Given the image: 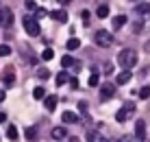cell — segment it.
I'll return each instance as SVG.
<instances>
[{
	"label": "cell",
	"mask_w": 150,
	"mask_h": 142,
	"mask_svg": "<svg viewBox=\"0 0 150 142\" xmlns=\"http://www.w3.org/2000/svg\"><path fill=\"white\" fill-rule=\"evenodd\" d=\"M117 64H120L124 70H131L133 66L137 64V52L133 50V48H124L117 52Z\"/></svg>",
	"instance_id": "obj_1"
},
{
	"label": "cell",
	"mask_w": 150,
	"mask_h": 142,
	"mask_svg": "<svg viewBox=\"0 0 150 142\" xmlns=\"http://www.w3.org/2000/svg\"><path fill=\"white\" fill-rule=\"evenodd\" d=\"M94 42L98 46H102V48H109V46L113 44V35L109 33V31H105V29L96 31V33H94Z\"/></svg>",
	"instance_id": "obj_2"
},
{
	"label": "cell",
	"mask_w": 150,
	"mask_h": 142,
	"mask_svg": "<svg viewBox=\"0 0 150 142\" xmlns=\"http://www.w3.org/2000/svg\"><path fill=\"white\" fill-rule=\"evenodd\" d=\"M22 24H24V31H26L28 35H39L41 33V29H39V22H37V18H30V15H26V18L22 20Z\"/></svg>",
	"instance_id": "obj_3"
},
{
	"label": "cell",
	"mask_w": 150,
	"mask_h": 142,
	"mask_svg": "<svg viewBox=\"0 0 150 142\" xmlns=\"http://www.w3.org/2000/svg\"><path fill=\"white\" fill-rule=\"evenodd\" d=\"M135 114V105H131V103H126V105H122L120 109H117V114H115V120L117 123H126L128 118Z\"/></svg>",
	"instance_id": "obj_4"
},
{
	"label": "cell",
	"mask_w": 150,
	"mask_h": 142,
	"mask_svg": "<svg viewBox=\"0 0 150 142\" xmlns=\"http://www.w3.org/2000/svg\"><path fill=\"white\" fill-rule=\"evenodd\" d=\"M11 24H13V11L9 7H2V9H0V26L11 29Z\"/></svg>",
	"instance_id": "obj_5"
},
{
	"label": "cell",
	"mask_w": 150,
	"mask_h": 142,
	"mask_svg": "<svg viewBox=\"0 0 150 142\" xmlns=\"http://www.w3.org/2000/svg\"><path fill=\"white\" fill-rule=\"evenodd\" d=\"M2 83H4L7 87H11L13 83H15V68H11V66L4 68V72H2Z\"/></svg>",
	"instance_id": "obj_6"
},
{
	"label": "cell",
	"mask_w": 150,
	"mask_h": 142,
	"mask_svg": "<svg viewBox=\"0 0 150 142\" xmlns=\"http://www.w3.org/2000/svg\"><path fill=\"white\" fill-rule=\"evenodd\" d=\"M113 94H115V87H113L111 83H102V87H100V101H109V98H113Z\"/></svg>",
	"instance_id": "obj_7"
},
{
	"label": "cell",
	"mask_w": 150,
	"mask_h": 142,
	"mask_svg": "<svg viewBox=\"0 0 150 142\" xmlns=\"http://www.w3.org/2000/svg\"><path fill=\"white\" fill-rule=\"evenodd\" d=\"M135 138L146 140V123H144V120H137L135 123Z\"/></svg>",
	"instance_id": "obj_8"
},
{
	"label": "cell",
	"mask_w": 150,
	"mask_h": 142,
	"mask_svg": "<svg viewBox=\"0 0 150 142\" xmlns=\"http://www.w3.org/2000/svg\"><path fill=\"white\" fill-rule=\"evenodd\" d=\"M50 18H54L57 22H68V11H65V9H57V11H50Z\"/></svg>",
	"instance_id": "obj_9"
},
{
	"label": "cell",
	"mask_w": 150,
	"mask_h": 142,
	"mask_svg": "<svg viewBox=\"0 0 150 142\" xmlns=\"http://www.w3.org/2000/svg\"><path fill=\"white\" fill-rule=\"evenodd\" d=\"M57 101H59V98H57L54 94H50V96H46V98H44V107L48 109V112H54V107H57Z\"/></svg>",
	"instance_id": "obj_10"
},
{
	"label": "cell",
	"mask_w": 150,
	"mask_h": 142,
	"mask_svg": "<svg viewBox=\"0 0 150 142\" xmlns=\"http://www.w3.org/2000/svg\"><path fill=\"white\" fill-rule=\"evenodd\" d=\"M131 70H122L120 72V75H117L115 77V83H117V85H124V83H128V81H131Z\"/></svg>",
	"instance_id": "obj_11"
},
{
	"label": "cell",
	"mask_w": 150,
	"mask_h": 142,
	"mask_svg": "<svg viewBox=\"0 0 150 142\" xmlns=\"http://www.w3.org/2000/svg\"><path fill=\"white\" fill-rule=\"evenodd\" d=\"M111 24H113V31H120L122 26L126 24V15H122V13H120V15H115V18H113V22H111Z\"/></svg>",
	"instance_id": "obj_12"
},
{
	"label": "cell",
	"mask_w": 150,
	"mask_h": 142,
	"mask_svg": "<svg viewBox=\"0 0 150 142\" xmlns=\"http://www.w3.org/2000/svg\"><path fill=\"white\" fill-rule=\"evenodd\" d=\"M63 123H68V125H74V123H79V114H74V112H63Z\"/></svg>",
	"instance_id": "obj_13"
},
{
	"label": "cell",
	"mask_w": 150,
	"mask_h": 142,
	"mask_svg": "<svg viewBox=\"0 0 150 142\" xmlns=\"http://www.w3.org/2000/svg\"><path fill=\"white\" fill-rule=\"evenodd\" d=\"M65 138H68V131L63 127H54L52 129V140H65Z\"/></svg>",
	"instance_id": "obj_14"
},
{
	"label": "cell",
	"mask_w": 150,
	"mask_h": 142,
	"mask_svg": "<svg viewBox=\"0 0 150 142\" xmlns=\"http://www.w3.org/2000/svg\"><path fill=\"white\" fill-rule=\"evenodd\" d=\"M87 142H109V140L102 138V133H98V131H89L87 133Z\"/></svg>",
	"instance_id": "obj_15"
},
{
	"label": "cell",
	"mask_w": 150,
	"mask_h": 142,
	"mask_svg": "<svg viewBox=\"0 0 150 142\" xmlns=\"http://www.w3.org/2000/svg\"><path fill=\"white\" fill-rule=\"evenodd\" d=\"M7 138L9 140H18L20 138V131H18L15 125H9V127H7Z\"/></svg>",
	"instance_id": "obj_16"
},
{
	"label": "cell",
	"mask_w": 150,
	"mask_h": 142,
	"mask_svg": "<svg viewBox=\"0 0 150 142\" xmlns=\"http://www.w3.org/2000/svg\"><path fill=\"white\" fill-rule=\"evenodd\" d=\"M65 48H68V50H76V48H81V39H79V37H70V39H68V44H65Z\"/></svg>",
	"instance_id": "obj_17"
},
{
	"label": "cell",
	"mask_w": 150,
	"mask_h": 142,
	"mask_svg": "<svg viewBox=\"0 0 150 142\" xmlns=\"http://www.w3.org/2000/svg\"><path fill=\"white\" fill-rule=\"evenodd\" d=\"M137 15H148L150 13V2H142V4H137Z\"/></svg>",
	"instance_id": "obj_18"
},
{
	"label": "cell",
	"mask_w": 150,
	"mask_h": 142,
	"mask_svg": "<svg viewBox=\"0 0 150 142\" xmlns=\"http://www.w3.org/2000/svg\"><path fill=\"white\" fill-rule=\"evenodd\" d=\"M41 59H44V61H52L54 59V50L52 48H44V50H41Z\"/></svg>",
	"instance_id": "obj_19"
},
{
	"label": "cell",
	"mask_w": 150,
	"mask_h": 142,
	"mask_svg": "<svg viewBox=\"0 0 150 142\" xmlns=\"http://www.w3.org/2000/svg\"><path fill=\"white\" fill-rule=\"evenodd\" d=\"M24 136H26V140L33 142L35 138H37V129H35V127H26V129H24Z\"/></svg>",
	"instance_id": "obj_20"
},
{
	"label": "cell",
	"mask_w": 150,
	"mask_h": 142,
	"mask_svg": "<svg viewBox=\"0 0 150 142\" xmlns=\"http://www.w3.org/2000/svg\"><path fill=\"white\" fill-rule=\"evenodd\" d=\"M96 15L98 18H109V7H107V4H100V7L96 9Z\"/></svg>",
	"instance_id": "obj_21"
},
{
	"label": "cell",
	"mask_w": 150,
	"mask_h": 142,
	"mask_svg": "<svg viewBox=\"0 0 150 142\" xmlns=\"http://www.w3.org/2000/svg\"><path fill=\"white\" fill-rule=\"evenodd\" d=\"M70 81V77H68V72H59V75H57V85H65V83Z\"/></svg>",
	"instance_id": "obj_22"
},
{
	"label": "cell",
	"mask_w": 150,
	"mask_h": 142,
	"mask_svg": "<svg viewBox=\"0 0 150 142\" xmlns=\"http://www.w3.org/2000/svg\"><path fill=\"white\" fill-rule=\"evenodd\" d=\"M87 83H89V87H96L98 83H100V75H98V72L94 70V72H91V77H89V81H87Z\"/></svg>",
	"instance_id": "obj_23"
},
{
	"label": "cell",
	"mask_w": 150,
	"mask_h": 142,
	"mask_svg": "<svg viewBox=\"0 0 150 142\" xmlns=\"http://www.w3.org/2000/svg\"><path fill=\"white\" fill-rule=\"evenodd\" d=\"M11 55V46L9 44H0V57H9Z\"/></svg>",
	"instance_id": "obj_24"
},
{
	"label": "cell",
	"mask_w": 150,
	"mask_h": 142,
	"mask_svg": "<svg viewBox=\"0 0 150 142\" xmlns=\"http://www.w3.org/2000/svg\"><path fill=\"white\" fill-rule=\"evenodd\" d=\"M74 64H76V61H74V59H72V57H70V55H65V57H63V59H61V66H63V68H70V66H74Z\"/></svg>",
	"instance_id": "obj_25"
},
{
	"label": "cell",
	"mask_w": 150,
	"mask_h": 142,
	"mask_svg": "<svg viewBox=\"0 0 150 142\" xmlns=\"http://www.w3.org/2000/svg\"><path fill=\"white\" fill-rule=\"evenodd\" d=\"M33 96L41 101V98H46V90H44V87H35V90H33Z\"/></svg>",
	"instance_id": "obj_26"
},
{
	"label": "cell",
	"mask_w": 150,
	"mask_h": 142,
	"mask_svg": "<svg viewBox=\"0 0 150 142\" xmlns=\"http://www.w3.org/2000/svg\"><path fill=\"white\" fill-rule=\"evenodd\" d=\"M81 20H83V24H89V20H91V15H89V11H85V9H83V11H81Z\"/></svg>",
	"instance_id": "obj_27"
},
{
	"label": "cell",
	"mask_w": 150,
	"mask_h": 142,
	"mask_svg": "<svg viewBox=\"0 0 150 142\" xmlns=\"http://www.w3.org/2000/svg\"><path fill=\"white\" fill-rule=\"evenodd\" d=\"M37 77H39V79H48V77H50L48 68H37Z\"/></svg>",
	"instance_id": "obj_28"
},
{
	"label": "cell",
	"mask_w": 150,
	"mask_h": 142,
	"mask_svg": "<svg viewBox=\"0 0 150 142\" xmlns=\"http://www.w3.org/2000/svg\"><path fill=\"white\" fill-rule=\"evenodd\" d=\"M139 98H150V87H148V85L139 90Z\"/></svg>",
	"instance_id": "obj_29"
},
{
	"label": "cell",
	"mask_w": 150,
	"mask_h": 142,
	"mask_svg": "<svg viewBox=\"0 0 150 142\" xmlns=\"http://www.w3.org/2000/svg\"><path fill=\"white\" fill-rule=\"evenodd\" d=\"M70 87L72 90H79V79L76 77H70Z\"/></svg>",
	"instance_id": "obj_30"
},
{
	"label": "cell",
	"mask_w": 150,
	"mask_h": 142,
	"mask_svg": "<svg viewBox=\"0 0 150 142\" xmlns=\"http://www.w3.org/2000/svg\"><path fill=\"white\" fill-rule=\"evenodd\" d=\"M26 9H28V11H37V4H35V0H26Z\"/></svg>",
	"instance_id": "obj_31"
},
{
	"label": "cell",
	"mask_w": 150,
	"mask_h": 142,
	"mask_svg": "<svg viewBox=\"0 0 150 142\" xmlns=\"http://www.w3.org/2000/svg\"><path fill=\"white\" fill-rule=\"evenodd\" d=\"M120 142H142V140H137L135 136H124V138H122Z\"/></svg>",
	"instance_id": "obj_32"
},
{
	"label": "cell",
	"mask_w": 150,
	"mask_h": 142,
	"mask_svg": "<svg viewBox=\"0 0 150 142\" xmlns=\"http://www.w3.org/2000/svg\"><path fill=\"white\" fill-rule=\"evenodd\" d=\"M79 112L81 114H87V101H81L79 103Z\"/></svg>",
	"instance_id": "obj_33"
},
{
	"label": "cell",
	"mask_w": 150,
	"mask_h": 142,
	"mask_svg": "<svg viewBox=\"0 0 150 142\" xmlns=\"http://www.w3.org/2000/svg\"><path fill=\"white\" fill-rule=\"evenodd\" d=\"M46 15H48L46 9H37V18H46Z\"/></svg>",
	"instance_id": "obj_34"
},
{
	"label": "cell",
	"mask_w": 150,
	"mask_h": 142,
	"mask_svg": "<svg viewBox=\"0 0 150 142\" xmlns=\"http://www.w3.org/2000/svg\"><path fill=\"white\" fill-rule=\"evenodd\" d=\"M105 72H107V75H111V72H113V68H111V64H107V66H105Z\"/></svg>",
	"instance_id": "obj_35"
},
{
	"label": "cell",
	"mask_w": 150,
	"mask_h": 142,
	"mask_svg": "<svg viewBox=\"0 0 150 142\" xmlns=\"http://www.w3.org/2000/svg\"><path fill=\"white\" fill-rule=\"evenodd\" d=\"M57 2H59V4H70L72 0H57Z\"/></svg>",
	"instance_id": "obj_36"
},
{
	"label": "cell",
	"mask_w": 150,
	"mask_h": 142,
	"mask_svg": "<svg viewBox=\"0 0 150 142\" xmlns=\"http://www.w3.org/2000/svg\"><path fill=\"white\" fill-rule=\"evenodd\" d=\"M7 120V114H0V123H4Z\"/></svg>",
	"instance_id": "obj_37"
},
{
	"label": "cell",
	"mask_w": 150,
	"mask_h": 142,
	"mask_svg": "<svg viewBox=\"0 0 150 142\" xmlns=\"http://www.w3.org/2000/svg\"><path fill=\"white\" fill-rule=\"evenodd\" d=\"M4 101V90H0V103Z\"/></svg>",
	"instance_id": "obj_38"
},
{
	"label": "cell",
	"mask_w": 150,
	"mask_h": 142,
	"mask_svg": "<svg viewBox=\"0 0 150 142\" xmlns=\"http://www.w3.org/2000/svg\"><path fill=\"white\" fill-rule=\"evenodd\" d=\"M146 50H150V42H148V44H146Z\"/></svg>",
	"instance_id": "obj_39"
},
{
	"label": "cell",
	"mask_w": 150,
	"mask_h": 142,
	"mask_svg": "<svg viewBox=\"0 0 150 142\" xmlns=\"http://www.w3.org/2000/svg\"><path fill=\"white\" fill-rule=\"evenodd\" d=\"M142 142H148V140H142Z\"/></svg>",
	"instance_id": "obj_40"
},
{
	"label": "cell",
	"mask_w": 150,
	"mask_h": 142,
	"mask_svg": "<svg viewBox=\"0 0 150 142\" xmlns=\"http://www.w3.org/2000/svg\"><path fill=\"white\" fill-rule=\"evenodd\" d=\"M0 9H2V7H0Z\"/></svg>",
	"instance_id": "obj_41"
}]
</instances>
